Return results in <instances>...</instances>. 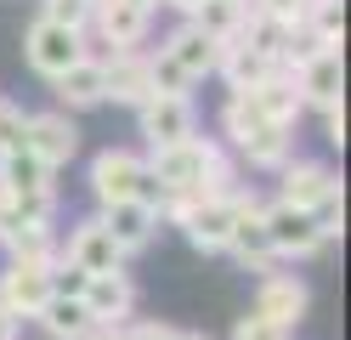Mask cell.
Segmentation results:
<instances>
[{
    "label": "cell",
    "mask_w": 351,
    "mask_h": 340,
    "mask_svg": "<svg viewBox=\"0 0 351 340\" xmlns=\"http://www.w3.org/2000/svg\"><path fill=\"white\" fill-rule=\"evenodd\" d=\"M159 6H170V12H182V17H193V12L204 6V0H159Z\"/></svg>",
    "instance_id": "obj_35"
},
{
    "label": "cell",
    "mask_w": 351,
    "mask_h": 340,
    "mask_svg": "<svg viewBox=\"0 0 351 340\" xmlns=\"http://www.w3.org/2000/svg\"><path fill=\"white\" fill-rule=\"evenodd\" d=\"M289 142H295L289 125H267V131H261L255 142L244 148V159H250L255 170H283V159H289Z\"/></svg>",
    "instance_id": "obj_25"
},
{
    "label": "cell",
    "mask_w": 351,
    "mask_h": 340,
    "mask_svg": "<svg viewBox=\"0 0 351 340\" xmlns=\"http://www.w3.org/2000/svg\"><path fill=\"white\" fill-rule=\"evenodd\" d=\"M227 256H238L244 267H255V272H272V238H267V216H261V199L250 193L244 199V210H238V221H232V233H227Z\"/></svg>",
    "instance_id": "obj_15"
},
{
    "label": "cell",
    "mask_w": 351,
    "mask_h": 340,
    "mask_svg": "<svg viewBox=\"0 0 351 340\" xmlns=\"http://www.w3.org/2000/svg\"><path fill=\"white\" fill-rule=\"evenodd\" d=\"M147 170L159 181V193H232L238 176L227 165V153L210 142V136H187V142L153 148Z\"/></svg>",
    "instance_id": "obj_1"
},
{
    "label": "cell",
    "mask_w": 351,
    "mask_h": 340,
    "mask_svg": "<svg viewBox=\"0 0 351 340\" xmlns=\"http://www.w3.org/2000/svg\"><path fill=\"white\" fill-rule=\"evenodd\" d=\"M328 142L346 148V102H340V108H328Z\"/></svg>",
    "instance_id": "obj_33"
},
{
    "label": "cell",
    "mask_w": 351,
    "mask_h": 340,
    "mask_svg": "<svg viewBox=\"0 0 351 340\" xmlns=\"http://www.w3.org/2000/svg\"><path fill=\"white\" fill-rule=\"evenodd\" d=\"M125 340H182V329H170V324H136V329H125Z\"/></svg>",
    "instance_id": "obj_32"
},
{
    "label": "cell",
    "mask_w": 351,
    "mask_h": 340,
    "mask_svg": "<svg viewBox=\"0 0 351 340\" xmlns=\"http://www.w3.org/2000/svg\"><path fill=\"white\" fill-rule=\"evenodd\" d=\"M272 68H278V63H272L267 52H255V45H244V40L221 45V57H215V74L227 80V91H250L255 80H267Z\"/></svg>",
    "instance_id": "obj_22"
},
{
    "label": "cell",
    "mask_w": 351,
    "mask_h": 340,
    "mask_svg": "<svg viewBox=\"0 0 351 340\" xmlns=\"http://www.w3.org/2000/svg\"><path fill=\"white\" fill-rule=\"evenodd\" d=\"M17 335H23V317H12L6 306H0V340H17Z\"/></svg>",
    "instance_id": "obj_34"
},
{
    "label": "cell",
    "mask_w": 351,
    "mask_h": 340,
    "mask_svg": "<svg viewBox=\"0 0 351 340\" xmlns=\"http://www.w3.org/2000/svg\"><path fill=\"white\" fill-rule=\"evenodd\" d=\"M85 284H91V272H80V267H69V261H51V295H85Z\"/></svg>",
    "instance_id": "obj_31"
},
{
    "label": "cell",
    "mask_w": 351,
    "mask_h": 340,
    "mask_svg": "<svg viewBox=\"0 0 351 340\" xmlns=\"http://www.w3.org/2000/svg\"><path fill=\"white\" fill-rule=\"evenodd\" d=\"M244 17H250V0H204L187 23H193L199 34H210L215 45H232L238 34H244Z\"/></svg>",
    "instance_id": "obj_23"
},
{
    "label": "cell",
    "mask_w": 351,
    "mask_h": 340,
    "mask_svg": "<svg viewBox=\"0 0 351 340\" xmlns=\"http://www.w3.org/2000/svg\"><path fill=\"white\" fill-rule=\"evenodd\" d=\"M0 216H6V199H0Z\"/></svg>",
    "instance_id": "obj_38"
},
{
    "label": "cell",
    "mask_w": 351,
    "mask_h": 340,
    "mask_svg": "<svg viewBox=\"0 0 351 340\" xmlns=\"http://www.w3.org/2000/svg\"><path fill=\"white\" fill-rule=\"evenodd\" d=\"M91 193H97V204L136 199V204H147V210H159V199H165L159 181H153V170H147V159L130 153V148H102L91 159Z\"/></svg>",
    "instance_id": "obj_3"
},
{
    "label": "cell",
    "mask_w": 351,
    "mask_h": 340,
    "mask_svg": "<svg viewBox=\"0 0 351 340\" xmlns=\"http://www.w3.org/2000/svg\"><path fill=\"white\" fill-rule=\"evenodd\" d=\"M125 6H136V12H147V17H153V12H159V0H125Z\"/></svg>",
    "instance_id": "obj_36"
},
{
    "label": "cell",
    "mask_w": 351,
    "mask_h": 340,
    "mask_svg": "<svg viewBox=\"0 0 351 340\" xmlns=\"http://www.w3.org/2000/svg\"><path fill=\"white\" fill-rule=\"evenodd\" d=\"M91 340H125V329H97Z\"/></svg>",
    "instance_id": "obj_37"
},
{
    "label": "cell",
    "mask_w": 351,
    "mask_h": 340,
    "mask_svg": "<svg viewBox=\"0 0 351 340\" xmlns=\"http://www.w3.org/2000/svg\"><path fill=\"white\" fill-rule=\"evenodd\" d=\"M57 261H69V267H80V272H125V249L108 238V227L97 221V216H85L74 233H69V244H62V256Z\"/></svg>",
    "instance_id": "obj_8"
},
{
    "label": "cell",
    "mask_w": 351,
    "mask_h": 340,
    "mask_svg": "<svg viewBox=\"0 0 351 340\" xmlns=\"http://www.w3.org/2000/svg\"><path fill=\"white\" fill-rule=\"evenodd\" d=\"M34 324L46 329L51 340H91V335H97V324H91V312H85V301H74V295H51V301L34 312Z\"/></svg>",
    "instance_id": "obj_21"
},
{
    "label": "cell",
    "mask_w": 351,
    "mask_h": 340,
    "mask_svg": "<svg viewBox=\"0 0 351 340\" xmlns=\"http://www.w3.org/2000/svg\"><path fill=\"white\" fill-rule=\"evenodd\" d=\"M244 199H250V188H232V193H165L159 199V221H176L193 249L221 256L232 221L244 210Z\"/></svg>",
    "instance_id": "obj_2"
},
{
    "label": "cell",
    "mask_w": 351,
    "mask_h": 340,
    "mask_svg": "<svg viewBox=\"0 0 351 340\" xmlns=\"http://www.w3.org/2000/svg\"><path fill=\"white\" fill-rule=\"evenodd\" d=\"M51 91H57L62 113H69V108H97V102H108V97H102V57L85 52L74 68H62V74L51 80Z\"/></svg>",
    "instance_id": "obj_20"
},
{
    "label": "cell",
    "mask_w": 351,
    "mask_h": 340,
    "mask_svg": "<svg viewBox=\"0 0 351 340\" xmlns=\"http://www.w3.org/2000/svg\"><path fill=\"white\" fill-rule=\"evenodd\" d=\"M91 23H97V34L114 45V52H136V45L147 40V12H136V6H125V0H97L91 6Z\"/></svg>",
    "instance_id": "obj_17"
},
{
    "label": "cell",
    "mask_w": 351,
    "mask_h": 340,
    "mask_svg": "<svg viewBox=\"0 0 351 340\" xmlns=\"http://www.w3.org/2000/svg\"><path fill=\"white\" fill-rule=\"evenodd\" d=\"M51 301V261H6L0 272V306L12 317H34Z\"/></svg>",
    "instance_id": "obj_7"
},
{
    "label": "cell",
    "mask_w": 351,
    "mask_h": 340,
    "mask_svg": "<svg viewBox=\"0 0 351 340\" xmlns=\"http://www.w3.org/2000/svg\"><path fill=\"white\" fill-rule=\"evenodd\" d=\"M97 221L108 227V238H114L125 256L147 249V244H153V233H159V210H147V204H136V199H125V204H102Z\"/></svg>",
    "instance_id": "obj_16"
},
{
    "label": "cell",
    "mask_w": 351,
    "mask_h": 340,
    "mask_svg": "<svg viewBox=\"0 0 351 340\" xmlns=\"http://www.w3.org/2000/svg\"><path fill=\"white\" fill-rule=\"evenodd\" d=\"M159 52H165L176 68H182V74H187L193 85H199L204 74H215V57H221V45H215L210 34H199L193 23H182V29H176V34L159 45Z\"/></svg>",
    "instance_id": "obj_18"
},
{
    "label": "cell",
    "mask_w": 351,
    "mask_h": 340,
    "mask_svg": "<svg viewBox=\"0 0 351 340\" xmlns=\"http://www.w3.org/2000/svg\"><path fill=\"white\" fill-rule=\"evenodd\" d=\"M80 301H85V312H91L97 329H125V317L136 312V284H130L125 272H97Z\"/></svg>",
    "instance_id": "obj_12"
},
{
    "label": "cell",
    "mask_w": 351,
    "mask_h": 340,
    "mask_svg": "<svg viewBox=\"0 0 351 340\" xmlns=\"http://www.w3.org/2000/svg\"><path fill=\"white\" fill-rule=\"evenodd\" d=\"M306 306H312V289H306L295 272H267L261 289H255V312L272 317V324H283V329H295L306 317Z\"/></svg>",
    "instance_id": "obj_14"
},
{
    "label": "cell",
    "mask_w": 351,
    "mask_h": 340,
    "mask_svg": "<svg viewBox=\"0 0 351 340\" xmlns=\"http://www.w3.org/2000/svg\"><path fill=\"white\" fill-rule=\"evenodd\" d=\"M278 181H283L278 199H283V204H295V210H306V216H312L328 193H340V176L328 170V165H317V159H283Z\"/></svg>",
    "instance_id": "obj_11"
},
{
    "label": "cell",
    "mask_w": 351,
    "mask_h": 340,
    "mask_svg": "<svg viewBox=\"0 0 351 340\" xmlns=\"http://www.w3.org/2000/svg\"><path fill=\"white\" fill-rule=\"evenodd\" d=\"M102 97L108 102H125V108H142L153 97L147 52H114V57H102Z\"/></svg>",
    "instance_id": "obj_13"
},
{
    "label": "cell",
    "mask_w": 351,
    "mask_h": 340,
    "mask_svg": "<svg viewBox=\"0 0 351 340\" xmlns=\"http://www.w3.org/2000/svg\"><path fill=\"white\" fill-rule=\"evenodd\" d=\"M250 12H255V17H267L272 29H300L306 0H250Z\"/></svg>",
    "instance_id": "obj_28"
},
{
    "label": "cell",
    "mask_w": 351,
    "mask_h": 340,
    "mask_svg": "<svg viewBox=\"0 0 351 340\" xmlns=\"http://www.w3.org/2000/svg\"><path fill=\"white\" fill-rule=\"evenodd\" d=\"M142 120V136L147 148H170V142H187V136H199V120H193V97H147L136 108Z\"/></svg>",
    "instance_id": "obj_10"
},
{
    "label": "cell",
    "mask_w": 351,
    "mask_h": 340,
    "mask_svg": "<svg viewBox=\"0 0 351 340\" xmlns=\"http://www.w3.org/2000/svg\"><path fill=\"white\" fill-rule=\"evenodd\" d=\"M306 29H312L328 52H340L346 45V0H306Z\"/></svg>",
    "instance_id": "obj_24"
},
{
    "label": "cell",
    "mask_w": 351,
    "mask_h": 340,
    "mask_svg": "<svg viewBox=\"0 0 351 340\" xmlns=\"http://www.w3.org/2000/svg\"><path fill=\"white\" fill-rule=\"evenodd\" d=\"M232 340H295V329H283V324H272V317L250 312V317L232 324Z\"/></svg>",
    "instance_id": "obj_30"
},
{
    "label": "cell",
    "mask_w": 351,
    "mask_h": 340,
    "mask_svg": "<svg viewBox=\"0 0 351 340\" xmlns=\"http://www.w3.org/2000/svg\"><path fill=\"white\" fill-rule=\"evenodd\" d=\"M147 80H153V97H187V91H193V80L165 52H147Z\"/></svg>",
    "instance_id": "obj_26"
},
{
    "label": "cell",
    "mask_w": 351,
    "mask_h": 340,
    "mask_svg": "<svg viewBox=\"0 0 351 340\" xmlns=\"http://www.w3.org/2000/svg\"><path fill=\"white\" fill-rule=\"evenodd\" d=\"M295 97L300 108H340L346 102V57L340 52H317L312 63L295 68Z\"/></svg>",
    "instance_id": "obj_9"
},
{
    "label": "cell",
    "mask_w": 351,
    "mask_h": 340,
    "mask_svg": "<svg viewBox=\"0 0 351 340\" xmlns=\"http://www.w3.org/2000/svg\"><path fill=\"white\" fill-rule=\"evenodd\" d=\"M23 148H29L46 170H62V165H69V159L80 153V125H74L62 108H51V113H29Z\"/></svg>",
    "instance_id": "obj_6"
},
{
    "label": "cell",
    "mask_w": 351,
    "mask_h": 340,
    "mask_svg": "<svg viewBox=\"0 0 351 340\" xmlns=\"http://www.w3.org/2000/svg\"><path fill=\"white\" fill-rule=\"evenodd\" d=\"M261 216H267V238H272V256L278 261H312L317 249L328 244L317 233V221L306 216V210H295V204H283V199L261 204Z\"/></svg>",
    "instance_id": "obj_5"
},
{
    "label": "cell",
    "mask_w": 351,
    "mask_h": 340,
    "mask_svg": "<svg viewBox=\"0 0 351 340\" xmlns=\"http://www.w3.org/2000/svg\"><path fill=\"white\" fill-rule=\"evenodd\" d=\"M23 131H29V113L0 97V153H17V148H23Z\"/></svg>",
    "instance_id": "obj_29"
},
{
    "label": "cell",
    "mask_w": 351,
    "mask_h": 340,
    "mask_svg": "<svg viewBox=\"0 0 351 340\" xmlns=\"http://www.w3.org/2000/svg\"><path fill=\"white\" fill-rule=\"evenodd\" d=\"M91 6H97V0H40V17H51V23H62V29H80L85 34Z\"/></svg>",
    "instance_id": "obj_27"
},
{
    "label": "cell",
    "mask_w": 351,
    "mask_h": 340,
    "mask_svg": "<svg viewBox=\"0 0 351 340\" xmlns=\"http://www.w3.org/2000/svg\"><path fill=\"white\" fill-rule=\"evenodd\" d=\"M244 97L255 102V113L261 120H272V125H289L295 131V120H300V97H295V74H283V68H272L267 80H255Z\"/></svg>",
    "instance_id": "obj_19"
},
{
    "label": "cell",
    "mask_w": 351,
    "mask_h": 340,
    "mask_svg": "<svg viewBox=\"0 0 351 340\" xmlns=\"http://www.w3.org/2000/svg\"><path fill=\"white\" fill-rule=\"evenodd\" d=\"M23 57H29V68L40 80H57L62 68H74L85 57V34L62 29V23H51V17H34L29 34H23Z\"/></svg>",
    "instance_id": "obj_4"
}]
</instances>
